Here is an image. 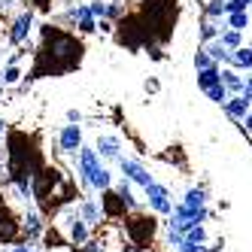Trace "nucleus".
I'll return each mask as SVG.
<instances>
[{"label": "nucleus", "instance_id": "obj_3", "mask_svg": "<svg viewBox=\"0 0 252 252\" xmlns=\"http://www.w3.org/2000/svg\"><path fill=\"white\" fill-rule=\"evenodd\" d=\"M116 164H119V176L131 179V183H137L140 189H143V186H149L152 179H155V176L146 170V164H143L140 158H125V155H122V158L116 161Z\"/></svg>", "mask_w": 252, "mask_h": 252}, {"label": "nucleus", "instance_id": "obj_6", "mask_svg": "<svg viewBox=\"0 0 252 252\" xmlns=\"http://www.w3.org/2000/svg\"><path fill=\"white\" fill-rule=\"evenodd\" d=\"M64 231H67V240L73 246H85L88 243V225H85V219L76 210H70L64 216Z\"/></svg>", "mask_w": 252, "mask_h": 252}, {"label": "nucleus", "instance_id": "obj_5", "mask_svg": "<svg viewBox=\"0 0 252 252\" xmlns=\"http://www.w3.org/2000/svg\"><path fill=\"white\" fill-rule=\"evenodd\" d=\"M79 146H82V125L67 122L64 128L58 131V152L61 155H76Z\"/></svg>", "mask_w": 252, "mask_h": 252}, {"label": "nucleus", "instance_id": "obj_1", "mask_svg": "<svg viewBox=\"0 0 252 252\" xmlns=\"http://www.w3.org/2000/svg\"><path fill=\"white\" fill-rule=\"evenodd\" d=\"M76 179H79V186L82 191L92 197L94 191H106V189H113V170L100 161V155L94 152V146H79V158H76Z\"/></svg>", "mask_w": 252, "mask_h": 252}, {"label": "nucleus", "instance_id": "obj_18", "mask_svg": "<svg viewBox=\"0 0 252 252\" xmlns=\"http://www.w3.org/2000/svg\"><path fill=\"white\" fill-rule=\"evenodd\" d=\"M225 28H231V31H249V28H252L249 9H243V12H228V15H225Z\"/></svg>", "mask_w": 252, "mask_h": 252}, {"label": "nucleus", "instance_id": "obj_15", "mask_svg": "<svg viewBox=\"0 0 252 252\" xmlns=\"http://www.w3.org/2000/svg\"><path fill=\"white\" fill-rule=\"evenodd\" d=\"M179 207H186V210L207 207V191H204L201 186H194V189H186V194H183V201H179Z\"/></svg>", "mask_w": 252, "mask_h": 252}, {"label": "nucleus", "instance_id": "obj_11", "mask_svg": "<svg viewBox=\"0 0 252 252\" xmlns=\"http://www.w3.org/2000/svg\"><path fill=\"white\" fill-rule=\"evenodd\" d=\"M76 213L85 219V225H100V219H103V210L97 207V201L94 197H85V201L76 207Z\"/></svg>", "mask_w": 252, "mask_h": 252}, {"label": "nucleus", "instance_id": "obj_8", "mask_svg": "<svg viewBox=\"0 0 252 252\" xmlns=\"http://www.w3.org/2000/svg\"><path fill=\"white\" fill-rule=\"evenodd\" d=\"M222 110H225V116H228L231 122H243V116L252 110V103H246L240 94H231V97L222 103Z\"/></svg>", "mask_w": 252, "mask_h": 252}, {"label": "nucleus", "instance_id": "obj_12", "mask_svg": "<svg viewBox=\"0 0 252 252\" xmlns=\"http://www.w3.org/2000/svg\"><path fill=\"white\" fill-rule=\"evenodd\" d=\"M228 67H234V70H252V46H237L231 52V58H228Z\"/></svg>", "mask_w": 252, "mask_h": 252}, {"label": "nucleus", "instance_id": "obj_14", "mask_svg": "<svg viewBox=\"0 0 252 252\" xmlns=\"http://www.w3.org/2000/svg\"><path fill=\"white\" fill-rule=\"evenodd\" d=\"M219 76H222V85L228 88V94H240V88H243V73L240 70L225 67V70H219Z\"/></svg>", "mask_w": 252, "mask_h": 252}, {"label": "nucleus", "instance_id": "obj_23", "mask_svg": "<svg viewBox=\"0 0 252 252\" xmlns=\"http://www.w3.org/2000/svg\"><path fill=\"white\" fill-rule=\"evenodd\" d=\"M219 40L234 52V49H237V46H243V31H231V28H225L222 33H219Z\"/></svg>", "mask_w": 252, "mask_h": 252}, {"label": "nucleus", "instance_id": "obj_19", "mask_svg": "<svg viewBox=\"0 0 252 252\" xmlns=\"http://www.w3.org/2000/svg\"><path fill=\"white\" fill-rule=\"evenodd\" d=\"M25 234H28V240H33V243H37V237L43 234V219H40L37 210H28V216H25Z\"/></svg>", "mask_w": 252, "mask_h": 252}, {"label": "nucleus", "instance_id": "obj_29", "mask_svg": "<svg viewBox=\"0 0 252 252\" xmlns=\"http://www.w3.org/2000/svg\"><path fill=\"white\" fill-rule=\"evenodd\" d=\"M106 6H110V0H92V3H88V12H92L94 19H106Z\"/></svg>", "mask_w": 252, "mask_h": 252}, {"label": "nucleus", "instance_id": "obj_24", "mask_svg": "<svg viewBox=\"0 0 252 252\" xmlns=\"http://www.w3.org/2000/svg\"><path fill=\"white\" fill-rule=\"evenodd\" d=\"M186 240H191V243H210V231H207V225H191L189 231H186Z\"/></svg>", "mask_w": 252, "mask_h": 252}, {"label": "nucleus", "instance_id": "obj_22", "mask_svg": "<svg viewBox=\"0 0 252 252\" xmlns=\"http://www.w3.org/2000/svg\"><path fill=\"white\" fill-rule=\"evenodd\" d=\"M204 19L222 22L225 19V0H207V3H204Z\"/></svg>", "mask_w": 252, "mask_h": 252}, {"label": "nucleus", "instance_id": "obj_35", "mask_svg": "<svg viewBox=\"0 0 252 252\" xmlns=\"http://www.w3.org/2000/svg\"><path fill=\"white\" fill-rule=\"evenodd\" d=\"M97 28H100L103 33H110V31H113V22H110V19H97Z\"/></svg>", "mask_w": 252, "mask_h": 252}, {"label": "nucleus", "instance_id": "obj_4", "mask_svg": "<svg viewBox=\"0 0 252 252\" xmlns=\"http://www.w3.org/2000/svg\"><path fill=\"white\" fill-rule=\"evenodd\" d=\"M33 19H37V9H33V6H28L25 12H19V15H15V22L9 25V43H12V46H22V43H28L31 31H33Z\"/></svg>", "mask_w": 252, "mask_h": 252}, {"label": "nucleus", "instance_id": "obj_37", "mask_svg": "<svg viewBox=\"0 0 252 252\" xmlns=\"http://www.w3.org/2000/svg\"><path fill=\"white\" fill-rule=\"evenodd\" d=\"M85 252H103V246H100V243H88V249H85Z\"/></svg>", "mask_w": 252, "mask_h": 252}, {"label": "nucleus", "instance_id": "obj_30", "mask_svg": "<svg viewBox=\"0 0 252 252\" xmlns=\"http://www.w3.org/2000/svg\"><path fill=\"white\" fill-rule=\"evenodd\" d=\"M249 9V0H225V15L228 12H243Z\"/></svg>", "mask_w": 252, "mask_h": 252}, {"label": "nucleus", "instance_id": "obj_21", "mask_svg": "<svg viewBox=\"0 0 252 252\" xmlns=\"http://www.w3.org/2000/svg\"><path fill=\"white\" fill-rule=\"evenodd\" d=\"M15 234H19V225H15L9 216L0 210V243H3V240H12Z\"/></svg>", "mask_w": 252, "mask_h": 252}, {"label": "nucleus", "instance_id": "obj_34", "mask_svg": "<svg viewBox=\"0 0 252 252\" xmlns=\"http://www.w3.org/2000/svg\"><path fill=\"white\" fill-rule=\"evenodd\" d=\"M240 125H243V131H246V134H252V110L243 116V122H240Z\"/></svg>", "mask_w": 252, "mask_h": 252}, {"label": "nucleus", "instance_id": "obj_7", "mask_svg": "<svg viewBox=\"0 0 252 252\" xmlns=\"http://www.w3.org/2000/svg\"><path fill=\"white\" fill-rule=\"evenodd\" d=\"M94 152L100 155V161H119L122 158V137L119 134H100L94 143Z\"/></svg>", "mask_w": 252, "mask_h": 252}, {"label": "nucleus", "instance_id": "obj_25", "mask_svg": "<svg viewBox=\"0 0 252 252\" xmlns=\"http://www.w3.org/2000/svg\"><path fill=\"white\" fill-rule=\"evenodd\" d=\"M204 94H207V100H213V103H219V106H222V103H225V100L231 97V94H228V88H225L222 82H216L213 88H207Z\"/></svg>", "mask_w": 252, "mask_h": 252}, {"label": "nucleus", "instance_id": "obj_39", "mask_svg": "<svg viewBox=\"0 0 252 252\" xmlns=\"http://www.w3.org/2000/svg\"><path fill=\"white\" fill-rule=\"evenodd\" d=\"M15 6V0H0V9H12Z\"/></svg>", "mask_w": 252, "mask_h": 252}, {"label": "nucleus", "instance_id": "obj_27", "mask_svg": "<svg viewBox=\"0 0 252 252\" xmlns=\"http://www.w3.org/2000/svg\"><path fill=\"white\" fill-rule=\"evenodd\" d=\"M76 28H79V33H94L97 31V19L88 12V15H82V19H76Z\"/></svg>", "mask_w": 252, "mask_h": 252}, {"label": "nucleus", "instance_id": "obj_33", "mask_svg": "<svg viewBox=\"0 0 252 252\" xmlns=\"http://www.w3.org/2000/svg\"><path fill=\"white\" fill-rule=\"evenodd\" d=\"M119 15H122V3L110 0V6H106V19H119Z\"/></svg>", "mask_w": 252, "mask_h": 252}, {"label": "nucleus", "instance_id": "obj_16", "mask_svg": "<svg viewBox=\"0 0 252 252\" xmlns=\"http://www.w3.org/2000/svg\"><path fill=\"white\" fill-rule=\"evenodd\" d=\"M219 70H222V64H213V67H207V70H197V88H201V92H207V88H213L216 82H222Z\"/></svg>", "mask_w": 252, "mask_h": 252}, {"label": "nucleus", "instance_id": "obj_9", "mask_svg": "<svg viewBox=\"0 0 252 252\" xmlns=\"http://www.w3.org/2000/svg\"><path fill=\"white\" fill-rule=\"evenodd\" d=\"M128 228H131V234H134L137 243H146V240H152V234H155V219H152V216H149V219L137 216V219H134Z\"/></svg>", "mask_w": 252, "mask_h": 252}, {"label": "nucleus", "instance_id": "obj_26", "mask_svg": "<svg viewBox=\"0 0 252 252\" xmlns=\"http://www.w3.org/2000/svg\"><path fill=\"white\" fill-rule=\"evenodd\" d=\"M19 79H22V70L15 64H6L3 70H0V85H15Z\"/></svg>", "mask_w": 252, "mask_h": 252}, {"label": "nucleus", "instance_id": "obj_31", "mask_svg": "<svg viewBox=\"0 0 252 252\" xmlns=\"http://www.w3.org/2000/svg\"><path fill=\"white\" fill-rule=\"evenodd\" d=\"M240 97L246 103H252V70H249V76H243V88H240Z\"/></svg>", "mask_w": 252, "mask_h": 252}, {"label": "nucleus", "instance_id": "obj_36", "mask_svg": "<svg viewBox=\"0 0 252 252\" xmlns=\"http://www.w3.org/2000/svg\"><path fill=\"white\" fill-rule=\"evenodd\" d=\"M67 122H76V125H79V122H82V113H79V110H67Z\"/></svg>", "mask_w": 252, "mask_h": 252}, {"label": "nucleus", "instance_id": "obj_28", "mask_svg": "<svg viewBox=\"0 0 252 252\" xmlns=\"http://www.w3.org/2000/svg\"><path fill=\"white\" fill-rule=\"evenodd\" d=\"M213 64H216V61L207 55V49H204V46L194 52V70H207V67H213Z\"/></svg>", "mask_w": 252, "mask_h": 252}, {"label": "nucleus", "instance_id": "obj_20", "mask_svg": "<svg viewBox=\"0 0 252 252\" xmlns=\"http://www.w3.org/2000/svg\"><path fill=\"white\" fill-rule=\"evenodd\" d=\"M100 210H103V216H122V213H125V204L119 201V194H116L113 189H106V191H103V207H100Z\"/></svg>", "mask_w": 252, "mask_h": 252}, {"label": "nucleus", "instance_id": "obj_2", "mask_svg": "<svg viewBox=\"0 0 252 252\" xmlns=\"http://www.w3.org/2000/svg\"><path fill=\"white\" fill-rule=\"evenodd\" d=\"M143 194H146V204L155 216H170L173 210V201H170V189L167 186H161V183H152L149 186H143Z\"/></svg>", "mask_w": 252, "mask_h": 252}, {"label": "nucleus", "instance_id": "obj_17", "mask_svg": "<svg viewBox=\"0 0 252 252\" xmlns=\"http://www.w3.org/2000/svg\"><path fill=\"white\" fill-rule=\"evenodd\" d=\"M222 31H225V19H222V22H216V19H201V28H197V33H201V43L216 40Z\"/></svg>", "mask_w": 252, "mask_h": 252}, {"label": "nucleus", "instance_id": "obj_13", "mask_svg": "<svg viewBox=\"0 0 252 252\" xmlns=\"http://www.w3.org/2000/svg\"><path fill=\"white\" fill-rule=\"evenodd\" d=\"M204 49H207V55L216 61V64H228V58H231V49L219 40V37H216V40H207V43H201Z\"/></svg>", "mask_w": 252, "mask_h": 252}, {"label": "nucleus", "instance_id": "obj_10", "mask_svg": "<svg viewBox=\"0 0 252 252\" xmlns=\"http://www.w3.org/2000/svg\"><path fill=\"white\" fill-rule=\"evenodd\" d=\"M113 191L119 194V201L125 204V210H140V201L134 197V189H131V179H119V183H113Z\"/></svg>", "mask_w": 252, "mask_h": 252}, {"label": "nucleus", "instance_id": "obj_32", "mask_svg": "<svg viewBox=\"0 0 252 252\" xmlns=\"http://www.w3.org/2000/svg\"><path fill=\"white\" fill-rule=\"evenodd\" d=\"M9 252H37V243H33V240H28V243H15V246H9Z\"/></svg>", "mask_w": 252, "mask_h": 252}, {"label": "nucleus", "instance_id": "obj_38", "mask_svg": "<svg viewBox=\"0 0 252 252\" xmlns=\"http://www.w3.org/2000/svg\"><path fill=\"white\" fill-rule=\"evenodd\" d=\"M201 252H222V243H216V246H204Z\"/></svg>", "mask_w": 252, "mask_h": 252}]
</instances>
